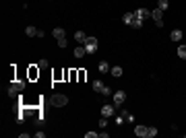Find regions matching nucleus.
<instances>
[{
  "label": "nucleus",
  "mask_w": 186,
  "mask_h": 138,
  "mask_svg": "<svg viewBox=\"0 0 186 138\" xmlns=\"http://www.w3.org/2000/svg\"><path fill=\"white\" fill-rule=\"evenodd\" d=\"M99 126H101V128H106V126H108V118H101V120H99Z\"/></svg>",
  "instance_id": "nucleus-29"
},
{
  "label": "nucleus",
  "mask_w": 186,
  "mask_h": 138,
  "mask_svg": "<svg viewBox=\"0 0 186 138\" xmlns=\"http://www.w3.org/2000/svg\"><path fill=\"white\" fill-rule=\"evenodd\" d=\"M114 109H116V105H103L101 107V115L103 118H110V115H114Z\"/></svg>",
  "instance_id": "nucleus-9"
},
{
  "label": "nucleus",
  "mask_w": 186,
  "mask_h": 138,
  "mask_svg": "<svg viewBox=\"0 0 186 138\" xmlns=\"http://www.w3.org/2000/svg\"><path fill=\"white\" fill-rule=\"evenodd\" d=\"M93 91H95V93H103V84H101V80H93Z\"/></svg>",
  "instance_id": "nucleus-17"
},
{
  "label": "nucleus",
  "mask_w": 186,
  "mask_h": 138,
  "mask_svg": "<svg viewBox=\"0 0 186 138\" xmlns=\"http://www.w3.org/2000/svg\"><path fill=\"white\" fill-rule=\"evenodd\" d=\"M147 136H149V138H155V136H157V128H149Z\"/></svg>",
  "instance_id": "nucleus-26"
},
{
  "label": "nucleus",
  "mask_w": 186,
  "mask_h": 138,
  "mask_svg": "<svg viewBox=\"0 0 186 138\" xmlns=\"http://www.w3.org/2000/svg\"><path fill=\"white\" fill-rule=\"evenodd\" d=\"M62 76H64V72H60V70H56V72L52 74V79H54V80H60Z\"/></svg>",
  "instance_id": "nucleus-23"
},
{
  "label": "nucleus",
  "mask_w": 186,
  "mask_h": 138,
  "mask_svg": "<svg viewBox=\"0 0 186 138\" xmlns=\"http://www.w3.org/2000/svg\"><path fill=\"white\" fill-rule=\"evenodd\" d=\"M130 27H132V29H141V27H143V19H139V17L134 15V19H132Z\"/></svg>",
  "instance_id": "nucleus-14"
},
{
  "label": "nucleus",
  "mask_w": 186,
  "mask_h": 138,
  "mask_svg": "<svg viewBox=\"0 0 186 138\" xmlns=\"http://www.w3.org/2000/svg\"><path fill=\"white\" fill-rule=\"evenodd\" d=\"M182 35H184V33H182L180 29H174V31H172V35H170V39H172V41H180Z\"/></svg>",
  "instance_id": "nucleus-13"
},
{
  "label": "nucleus",
  "mask_w": 186,
  "mask_h": 138,
  "mask_svg": "<svg viewBox=\"0 0 186 138\" xmlns=\"http://www.w3.org/2000/svg\"><path fill=\"white\" fill-rule=\"evenodd\" d=\"M85 49H87V54H95V52H97V45H99V41H97V37H87V39H85Z\"/></svg>",
  "instance_id": "nucleus-2"
},
{
  "label": "nucleus",
  "mask_w": 186,
  "mask_h": 138,
  "mask_svg": "<svg viewBox=\"0 0 186 138\" xmlns=\"http://www.w3.org/2000/svg\"><path fill=\"white\" fill-rule=\"evenodd\" d=\"M39 66L35 64V66H29V70H27V76H29V80H35V79H39Z\"/></svg>",
  "instance_id": "nucleus-6"
},
{
  "label": "nucleus",
  "mask_w": 186,
  "mask_h": 138,
  "mask_svg": "<svg viewBox=\"0 0 186 138\" xmlns=\"http://www.w3.org/2000/svg\"><path fill=\"white\" fill-rule=\"evenodd\" d=\"M110 72H112V76L120 79V76L124 74V70H122V66H112V68H110Z\"/></svg>",
  "instance_id": "nucleus-11"
},
{
  "label": "nucleus",
  "mask_w": 186,
  "mask_h": 138,
  "mask_svg": "<svg viewBox=\"0 0 186 138\" xmlns=\"http://www.w3.org/2000/svg\"><path fill=\"white\" fill-rule=\"evenodd\" d=\"M97 70H99V72H103V74H106V72H110V64H108V62H103V60H101V62H99V64H97Z\"/></svg>",
  "instance_id": "nucleus-15"
},
{
  "label": "nucleus",
  "mask_w": 186,
  "mask_h": 138,
  "mask_svg": "<svg viewBox=\"0 0 186 138\" xmlns=\"http://www.w3.org/2000/svg\"><path fill=\"white\" fill-rule=\"evenodd\" d=\"M74 39H77L79 43H85V39H87V35H85V31H77V33H74Z\"/></svg>",
  "instance_id": "nucleus-16"
},
{
  "label": "nucleus",
  "mask_w": 186,
  "mask_h": 138,
  "mask_svg": "<svg viewBox=\"0 0 186 138\" xmlns=\"http://www.w3.org/2000/svg\"><path fill=\"white\" fill-rule=\"evenodd\" d=\"M167 6H170V2H167V0H157V8H161V10H166Z\"/></svg>",
  "instance_id": "nucleus-22"
},
{
  "label": "nucleus",
  "mask_w": 186,
  "mask_h": 138,
  "mask_svg": "<svg viewBox=\"0 0 186 138\" xmlns=\"http://www.w3.org/2000/svg\"><path fill=\"white\" fill-rule=\"evenodd\" d=\"M103 95H112V89H110V87H103Z\"/></svg>",
  "instance_id": "nucleus-30"
},
{
  "label": "nucleus",
  "mask_w": 186,
  "mask_h": 138,
  "mask_svg": "<svg viewBox=\"0 0 186 138\" xmlns=\"http://www.w3.org/2000/svg\"><path fill=\"white\" fill-rule=\"evenodd\" d=\"M74 58H83L85 54H87V49H85V45H79V48H74Z\"/></svg>",
  "instance_id": "nucleus-12"
},
{
  "label": "nucleus",
  "mask_w": 186,
  "mask_h": 138,
  "mask_svg": "<svg viewBox=\"0 0 186 138\" xmlns=\"http://www.w3.org/2000/svg\"><path fill=\"white\" fill-rule=\"evenodd\" d=\"M161 17H163V10H161V8H153V10H151V19L155 21V25L159 27V29L163 27V19H161Z\"/></svg>",
  "instance_id": "nucleus-4"
},
{
  "label": "nucleus",
  "mask_w": 186,
  "mask_h": 138,
  "mask_svg": "<svg viewBox=\"0 0 186 138\" xmlns=\"http://www.w3.org/2000/svg\"><path fill=\"white\" fill-rule=\"evenodd\" d=\"M68 80H70V83L79 80V70H68Z\"/></svg>",
  "instance_id": "nucleus-20"
},
{
  "label": "nucleus",
  "mask_w": 186,
  "mask_h": 138,
  "mask_svg": "<svg viewBox=\"0 0 186 138\" xmlns=\"http://www.w3.org/2000/svg\"><path fill=\"white\" fill-rule=\"evenodd\" d=\"M132 19H134V13H124L122 15V23H126V25H130Z\"/></svg>",
  "instance_id": "nucleus-18"
},
{
  "label": "nucleus",
  "mask_w": 186,
  "mask_h": 138,
  "mask_svg": "<svg viewBox=\"0 0 186 138\" xmlns=\"http://www.w3.org/2000/svg\"><path fill=\"white\" fill-rule=\"evenodd\" d=\"M134 15H137L139 19L145 21V19H151V10H149V8H137V10H134Z\"/></svg>",
  "instance_id": "nucleus-7"
},
{
  "label": "nucleus",
  "mask_w": 186,
  "mask_h": 138,
  "mask_svg": "<svg viewBox=\"0 0 186 138\" xmlns=\"http://www.w3.org/2000/svg\"><path fill=\"white\" fill-rule=\"evenodd\" d=\"M66 103H68V97H66V95H62V93L52 95V105H54V107H64Z\"/></svg>",
  "instance_id": "nucleus-3"
},
{
  "label": "nucleus",
  "mask_w": 186,
  "mask_h": 138,
  "mask_svg": "<svg viewBox=\"0 0 186 138\" xmlns=\"http://www.w3.org/2000/svg\"><path fill=\"white\" fill-rule=\"evenodd\" d=\"M85 136H87V138H97V136H99V132H87Z\"/></svg>",
  "instance_id": "nucleus-28"
},
{
  "label": "nucleus",
  "mask_w": 186,
  "mask_h": 138,
  "mask_svg": "<svg viewBox=\"0 0 186 138\" xmlns=\"http://www.w3.org/2000/svg\"><path fill=\"white\" fill-rule=\"evenodd\" d=\"M124 101H126V93H124V91H116V93H114V105L120 107Z\"/></svg>",
  "instance_id": "nucleus-5"
},
{
  "label": "nucleus",
  "mask_w": 186,
  "mask_h": 138,
  "mask_svg": "<svg viewBox=\"0 0 186 138\" xmlns=\"http://www.w3.org/2000/svg\"><path fill=\"white\" fill-rule=\"evenodd\" d=\"M147 132H149L147 126H137V128H134V134H137L139 138H145V136H147Z\"/></svg>",
  "instance_id": "nucleus-10"
},
{
  "label": "nucleus",
  "mask_w": 186,
  "mask_h": 138,
  "mask_svg": "<svg viewBox=\"0 0 186 138\" xmlns=\"http://www.w3.org/2000/svg\"><path fill=\"white\" fill-rule=\"evenodd\" d=\"M178 58L186 60V45H180V48H178Z\"/></svg>",
  "instance_id": "nucleus-21"
},
{
  "label": "nucleus",
  "mask_w": 186,
  "mask_h": 138,
  "mask_svg": "<svg viewBox=\"0 0 186 138\" xmlns=\"http://www.w3.org/2000/svg\"><path fill=\"white\" fill-rule=\"evenodd\" d=\"M52 35H54V39L58 41V39H64V37H66V31H64L62 27H54V31H52Z\"/></svg>",
  "instance_id": "nucleus-8"
},
{
  "label": "nucleus",
  "mask_w": 186,
  "mask_h": 138,
  "mask_svg": "<svg viewBox=\"0 0 186 138\" xmlns=\"http://www.w3.org/2000/svg\"><path fill=\"white\" fill-rule=\"evenodd\" d=\"M66 45H68V41H66V37H64V39H58V48H66Z\"/></svg>",
  "instance_id": "nucleus-27"
},
{
  "label": "nucleus",
  "mask_w": 186,
  "mask_h": 138,
  "mask_svg": "<svg viewBox=\"0 0 186 138\" xmlns=\"http://www.w3.org/2000/svg\"><path fill=\"white\" fill-rule=\"evenodd\" d=\"M37 66H39L41 70H46V68H48V60H39V62H37Z\"/></svg>",
  "instance_id": "nucleus-25"
},
{
  "label": "nucleus",
  "mask_w": 186,
  "mask_h": 138,
  "mask_svg": "<svg viewBox=\"0 0 186 138\" xmlns=\"http://www.w3.org/2000/svg\"><path fill=\"white\" fill-rule=\"evenodd\" d=\"M85 79H87V72H85V70H79V83H83Z\"/></svg>",
  "instance_id": "nucleus-24"
},
{
  "label": "nucleus",
  "mask_w": 186,
  "mask_h": 138,
  "mask_svg": "<svg viewBox=\"0 0 186 138\" xmlns=\"http://www.w3.org/2000/svg\"><path fill=\"white\" fill-rule=\"evenodd\" d=\"M25 89V83H21V80H15V83L8 87V97H19L21 93H23Z\"/></svg>",
  "instance_id": "nucleus-1"
},
{
  "label": "nucleus",
  "mask_w": 186,
  "mask_h": 138,
  "mask_svg": "<svg viewBox=\"0 0 186 138\" xmlns=\"http://www.w3.org/2000/svg\"><path fill=\"white\" fill-rule=\"evenodd\" d=\"M25 35H27V37H35V35H37V29H35L33 25H29V27L25 29Z\"/></svg>",
  "instance_id": "nucleus-19"
}]
</instances>
